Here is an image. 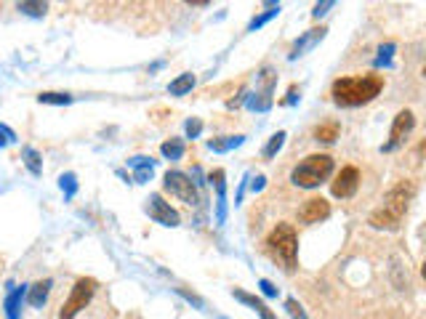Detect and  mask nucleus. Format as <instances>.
<instances>
[{"label":"nucleus","instance_id":"39448f33","mask_svg":"<svg viewBox=\"0 0 426 319\" xmlns=\"http://www.w3.org/2000/svg\"><path fill=\"white\" fill-rule=\"evenodd\" d=\"M96 288H99V282L93 277H80L75 285H72L70 290V298L61 303L59 309V319H75L78 314H80L88 303H91L93 293H96Z\"/></svg>","mask_w":426,"mask_h":319},{"label":"nucleus","instance_id":"b1692460","mask_svg":"<svg viewBox=\"0 0 426 319\" xmlns=\"http://www.w3.org/2000/svg\"><path fill=\"white\" fill-rule=\"evenodd\" d=\"M59 187H61V192H64V197L72 199L75 197V192H78V176H75V173H64V176L59 179Z\"/></svg>","mask_w":426,"mask_h":319},{"label":"nucleus","instance_id":"423d86ee","mask_svg":"<svg viewBox=\"0 0 426 319\" xmlns=\"http://www.w3.org/2000/svg\"><path fill=\"white\" fill-rule=\"evenodd\" d=\"M162 184H165V189L171 192L173 197H179L182 202H187V205H197V187H194L192 179H189L187 173H182V170H168Z\"/></svg>","mask_w":426,"mask_h":319},{"label":"nucleus","instance_id":"a211bd4d","mask_svg":"<svg viewBox=\"0 0 426 319\" xmlns=\"http://www.w3.org/2000/svg\"><path fill=\"white\" fill-rule=\"evenodd\" d=\"M192 88H194V75L192 72H184V75H179L176 80H171L168 93H171V96H187Z\"/></svg>","mask_w":426,"mask_h":319},{"label":"nucleus","instance_id":"20e7f679","mask_svg":"<svg viewBox=\"0 0 426 319\" xmlns=\"http://www.w3.org/2000/svg\"><path fill=\"white\" fill-rule=\"evenodd\" d=\"M333 173V157L331 155H309L291 173V181L301 189H315Z\"/></svg>","mask_w":426,"mask_h":319},{"label":"nucleus","instance_id":"7c9ffc66","mask_svg":"<svg viewBox=\"0 0 426 319\" xmlns=\"http://www.w3.org/2000/svg\"><path fill=\"white\" fill-rule=\"evenodd\" d=\"M14 141H16V133H14L9 125H0V150L9 147V144H14Z\"/></svg>","mask_w":426,"mask_h":319},{"label":"nucleus","instance_id":"5701e85b","mask_svg":"<svg viewBox=\"0 0 426 319\" xmlns=\"http://www.w3.org/2000/svg\"><path fill=\"white\" fill-rule=\"evenodd\" d=\"M38 101H41V104H56V107H61V104H72V96H70V93L46 90V93H41V96H38Z\"/></svg>","mask_w":426,"mask_h":319},{"label":"nucleus","instance_id":"6ab92c4d","mask_svg":"<svg viewBox=\"0 0 426 319\" xmlns=\"http://www.w3.org/2000/svg\"><path fill=\"white\" fill-rule=\"evenodd\" d=\"M338 133H341V125L331 120V122H323V125H317L315 128V141H323V144H333L338 139Z\"/></svg>","mask_w":426,"mask_h":319},{"label":"nucleus","instance_id":"bb28decb","mask_svg":"<svg viewBox=\"0 0 426 319\" xmlns=\"http://www.w3.org/2000/svg\"><path fill=\"white\" fill-rule=\"evenodd\" d=\"M277 14H280V6H274V3H272V6H269V11H266V14H261V16H256V19L251 21V24H248V30L254 32V30H259V27H264L266 21H269V19H274V16H277Z\"/></svg>","mask_w":426,"mask_h":319},{"label":"nucleus","instance_id":"0eeeda50","mask_svg":"<svg viewBox=\"0 0 426 319\" xmlns=\"http://www.w3.org/2000/svg\"><path fill=\"white\" fill-rule=\"evenodd\" d=\"M416 128V117H413V112L410 110H402L397 112L395 122H392V130H389V141H386L381 150L384 152H395L397 147H402V141L410 136V130Z\"/></svg>","mask_w":426,"mask_h":319},{"label":"nucleus","instance_id":"9b49d317","mask_svg":"<svg viewBox=\"0 0 426 319\" xmlns=\"http://www.w3.org/2000/svg\"><path fill=\"white\" fill-rule=\"evenodd\" d=\"M216 187V221L224 224L227 221V184H224V170H213L211 179H208Z\"/></svg>","mask_w":426,"mask_h":319},{"label":"nucleus","instance_id":"2f4dec72","mask_svg":"<svg viewBox=\"0 0 426 319\" xmlns=\"http://www.w3.org/2000/svg\"><path fill=\"white\" fill-rule=\"evenodd\" d=\"M333 6H336L333 0H325V3H317L315 11H312V16H315V19H320V16H323V14H328V9H333Z\"/></svg>","mask_w":426,"mask_h":319},{"label":"nucleus","instance_id":"72a5a7b5","mask_svg":"<svg viewBox=\"0 0 426 319\" xmlns=\"http://www.w3.org/2000/svg\"><path fill=\"white\" fill-rule=\"evenodd\" d=\"M264 181H266L264 176H259V179L254 181V192H261V189H264Z\"/></svg>","mask_w":426,"mask_h":319},{"label":"nucleus","instance_id":"2eb2a0df","mask_svg":"<svg viewBox=\"0 0 426 319\" xmlns=\"http://www.w3.org/2000/svg\"><path fill=\"white\" fill-rule=\"evenodd\" d=\"M51 279H41V282H35V285H30V288H27V303H30V306H35V309H41L43 303H46V300H48V293H51Z\"/></svg>","mask_w":426,"mask_h":319},{"label":"nucleus","instance_id":"6e6552de","mask_svg":"<svg viewBox=\"0 0 426 319\" xmlns=\"http://www.w3.org/2000/svg\"><path fill=\"white\" fill-rule=\"evenodd\" d=\"M147 213H150V219L162 224V226H179V224H182L179 213L171 208V202L162 199V194H150V199H147Z\"/></svg>","mask_w":426,"mask_h":319},{"label":"nucleus","instance_id":"4be33fe9","mask_svg":"<svg viewBox=\"0 0 426 319\" xmlns=\"http://www.w3.org/2000/svg\"><path fill=\"white\" fill-rule=\"evenodd\" d=\"M160 152H162V157L165 160H182L184 157V141L182 139L165 141V144L160 147Z\"/></svg>","mask_w":426,"mask_h":319},{"label":"nucleus","instance_id":"f3484780","mask_svg":"<svg viewBox=\"0 0 426 319\" xmlns=\"http://www.w3.org/2000/svg\"><path fill=\"white\" fill-rule=\"evenodd\" d=\"M128 165L133 168V173H136V181H139V184H144L147 179H152V170H155L152 157H133V160H128Z\"/></svg>","mask_w":426,"mask_h":319},{"label":"nucleus","instance_id":"aec40b11","mask_svg":"<svg viewBox=\"0 0 426 319\" xmlns=\"http://www.w3.org/2000/svg\"><path fill=\"white\" fill-rule=\"evenodd\" d=\"M21 160H24V165L30 170L32 176H41L43 173V162H41V152L32 150V147H24L21 150Z\"/></svg>","mask_w":426,"mask_h":319},{"label":"nucleus","instance_id":"393cba45","mask_svg":"<svg viewBox=\"0 0 426 319\" xmlns=\"http://www.w3.org/2000/svg\"><path fill=\"white\" fill-rule=\"evenodd\" d=\"M283 144H285V130H277L272 139L266 141V147H264V157H274L277 152L283 150Z\"/></svg>","mask_w":426,"mask_h":319},{"label":"nucleus","instance_id":"dca6fc26","mask_svg":"<svg viewBox=\"0 0 426 319\" xmlns=\"http://www.w3.org/2000/svg\"><path fill=\"white\" fill-rule=\"evenodd\" d=\"M234 298L240 300V303H245V306H251V309H254L261 319H277V317L272 314V311L266 309L264 300L256 298V296H251V293H245V290H234Z\"/></svg>","mask_w":426,"mask_h":319},{"label":"nucleus","instance_id":"f704fd0d","mask_svg":"<svg viewBox=\"0 0 426 319\" xmlns=\"http://www.w3.org/2000/svg\"><path fill=\"white\" fill-rule=\"evenodd\" d=\"M296 101V88H291L288 90V99H285V104H293Z\"/></svg>","mask_w":426,"mask_h":319},{"label":"nucleus","instance_id":"9d476101","mask_svg":"<svg viewBox=\"0 0 426 319\" xmlns=\"http://www.w3.org/2000/svg\"><path fill=\"white\" fill-rule=\"evenodd\" d=\"M331 216V202L323 197H309L304 199V205L298 208V221L301 224H320Z\"/></svg>","mask_w":426,"mask_h":319},{"label":"nucleus","instance_id":"ddd939ff","mask_svg":"<svg viewBox=\"0 0 426 319\" xmlns=\"http://www.w3.org/2000/svg\"><path fill=\"white\" fill-rule=\"evenodd\" d=\"M323 35H325V27H320V30H317V27L315 30H309L304 38L293 43V48H291V53H288V59H298V56H304V51L315 48L317 40H323Z\"/></svg>","mask_w":426,"mask_h":319},{"label":"nucleus","instance_id":"7ed1b4c3","mask_svg":"<svg viewBox=\"0 0 426 319\" xmlns=\"http://www.w3.org/2000/svg\"><path fill=\"white\" fill-rule=\"evenodd\" d=\"M266 253L272 256L285 271L296 269V258H298V237L291 224H277L269 237H266Z\"/></svg>","mask_w":426,"mask_h":319},{"label":"nucleus","instance_id":"f03ea898","mask_svg":"<svg viewBox=\"0 0 426 319\" xmlns=\"http://www.w3.org/2000/svg\"><path fill=\"white\" fill-rule=\"evenodd\" d=\"M410 199H413V184L410 181H400V184H395L392 189L386 192L384 205L370 213L368 224L373 229H397L402 224V219H405Z\"/></svg>","mask_w":426,"mask_h":319},{"label":"nucleus","instance_id":"f257e3e1","mask_svg":"<svg viewBox=\"0 0 426 319\" xmlns=\"http://www.w3.org/2000/svg\"><path fill=\"white\" fill-rule=\"evenodd\" d=\"M384 88V78L381 75H360V78H338L331 88V96L338 107H363V104H370V101L381 93Z\"/></svg>","mask_w":426,"mask_h":319},{"label":"nucleus","instance_id":"412c9836","mask_svg":"<svg viewBox=\"0 0 426 319\" xmlns=\"http://www.w3.org/2000/svg\"><path fill=\"white\" fill-rule=\"evenodd\" d=\"M245 141V136H219V139H211L208 141V147L211 152H229L234 147H240Z\"/></svg>","mask_w":426,"mask_h":319},{"label":"nucleus","instance_id":"a878e982","mask_svg":"<svg viewBox=\"0 0 426 319\" xmlns=\"http://www.w3.org/2000/svg\"><path fill=\"white\" fill-rule=\"evenodd\" d=\"M16 9H19L21 14H27V16H43V14L48 11V6H46V3H30V0H24Z\"/></svg>","mask_w":426,"mask_h":319},{"label":"nucleus","instance_id":"c85d7f7f","mask_svg":"<svg viewBox=\"0 0 426 319\" xmlns=\"http://www.w3.org/2000/svg\"><path fill=\"white\" fill-rule=\"evenodd\" d=\"M184 130H187V139H197L200 133H203V120H187V125H184Z\"/></svg>","mask_w":426,"mask_h":319},{"label":"nucleus","instance_id":"c756f323","mask_svg":"<svg viewBox=\"0 0 426 319\" xmlns=\"http://www.w3.org/2000/svg\"><path fill=\"white\" fill-rule=\"evenodd\" d=\"M392 51H395V43H386V46H381L378 48V59H375V64L381 67V64H389V59H392Z\"/></svg>","mask_w":426,"mask_h":319},{"label":"nucleus","instance_id":"cd10ccee","mask_svg":"<svg viewBox=\"0 0 426 319\" xmlns=\"http://www.w3.org/2000/svg\"><path fill=\"white\" fill-rule=\"evenodd\" d=\"M285 309H288V314H291L293 319H309V317H306L304 306H301V303H298L296 298H288V300H285Z\"/></svg>","mask_w":426,"mask_h":319},{"label":"nucleus","instance_id":"f8f14e48","mask_svg":"<svg viewBox=\"0 0 426 319\" xmlns=\"http://www.w3.org/2000/svg\"><path fill=\"white\" fill-rule=\"evenodd\" d=\"M261 83H264V88H261V93H256L254 99H248V107L256 112H266L269 107H272V85H274V75L269 70H264V78H261Z\"/></svg>","mask_w":426,"mask_h":319},{"label":"nucleus","instance_id":"4468645a","mask_svg":"<svg viewBox=\"0 0 426 319\" xmlns=\"http://www.w3.org/2000/svg\"><path fill=\"white\" fill-rule=\"evenodd\" d=\"M27 298V288L21 285V288H14L9 290V296H6V303H3V309H6V319H19L21 314V303Z\"/></svg>","mask_w":426,"mask_h":319},{"label":"nucleus","instance_id":"473e14b6","mask_svg":"<svg viewBox=\"0 0 426 319\" xmlns=\"http://www.w3.org/2000/svg\"><path fill=\"white\" fill-rule=\"evenodd\" d=\"M259 288H261V293H264V296H269V298H274V296H277V288H274L269 279H261V282H259Z\"/></svg>","mask_w":426,"mask_h":319},{"label":"nucleus","instance_id":"1a4fd4ad","mask_svg":"<svg viewBox=\"0 0 426 319\" xmlns=\"http://www.w3.org/2000/svg\"><path fill=\"white\" fill-rule=\"evenodd\" d=\"M357 187H360V170H357L355 165H346V168H341V173L336 176L333 184H331V192H333V197L338 199H349L357 192Z\"/></svg>","mask_w":426,"mask_h":319}]
</instances>
